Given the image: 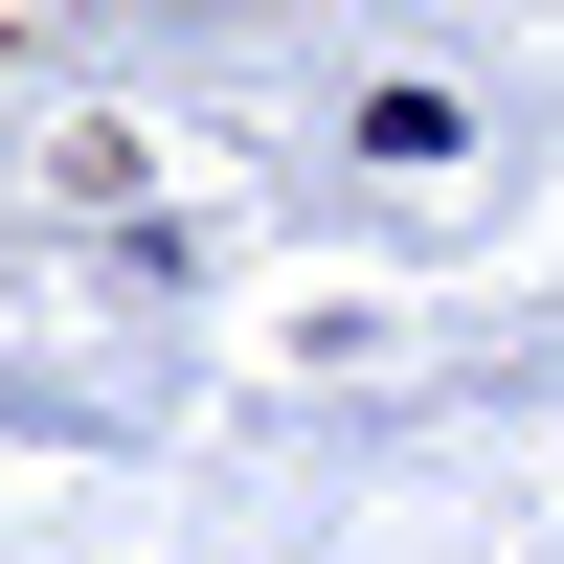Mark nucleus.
Segmentation results:
<instances>
[]
</instances>
